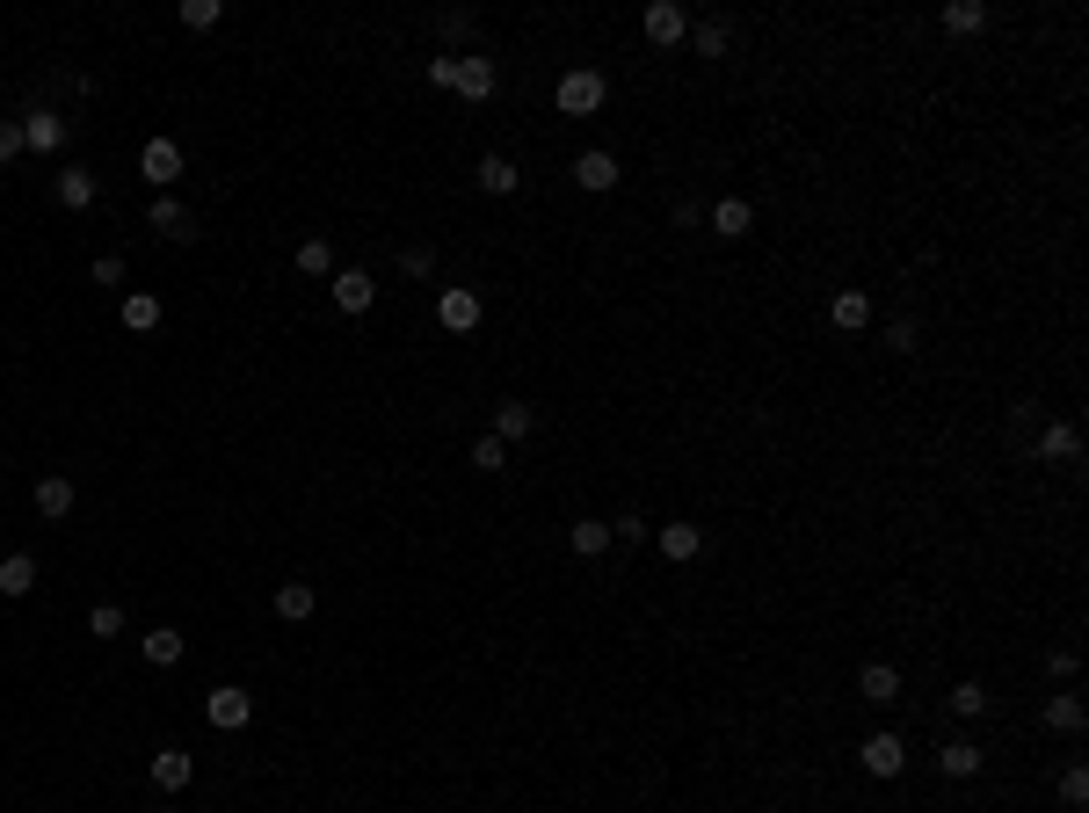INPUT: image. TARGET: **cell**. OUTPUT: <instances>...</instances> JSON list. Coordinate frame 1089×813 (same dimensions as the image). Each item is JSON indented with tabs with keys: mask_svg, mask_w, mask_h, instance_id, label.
<instances>
[{
	"mask_svg": "<svg viewBox=\"0 0 1089 813\" xmlns=\"http://www.w3.org/2000/svg\"><path fill=\"white\" fill-rule=\"evenodd\" d=\"M15 124H22V153H44V160H58V153H66V139H73V124L58 117V109H44V103L22 109Z\"/></svg>",
	"mask_w": 1089,
	"mask_h": 813,
	"instance_id": "obj_1",
	"label": "cell"
},
{
	"mask_svg": "<svg viewBox=\"0 0 1089 813\" xmlns=\"http://www.w3.org/2000/svg\"><path fill=\"white\" fill-rule=\"evenodd\" d=\"M604 73H588V66H574V73H559V87H553V103H559V117H596L604 109Z\"/></svg>",
	"mask_w": 1089,
	"mask_h": 813,
	"instance_id": "obj_2",
	"label": "cell"
},
{
	"mask_svg": "<svg viewBox=\"0 0 1089 813\" xmlns=\"http://www.w3.org/2000/svg\"><path fill=\"white\" fill-rule=\"evenodd\" d=\"M204 719H211V727H218V734H241L247 719H255V697H247L241 683H218V691L204 697Z\"/></svg>",
	"mask_w": 1089,
	"mask_h": 813,
	"instance_id": "obj_3",
	"label": "cell"
},
{
	"mask_svg": "<svg viewBox=\"0 0 1089 813\" xmlns=\"http://www.w3.org/2000/svg\"><path fill=\"white\" fill-rule=\"evenodd\" d=\"M436 320H444L450 334H472V328L487 320V298L466 291V284H458V291H436Z\"/></svg>",
	"mask_w": 1089,
	"mask_h": 813,
	"instance_id": "obj_4",
	"label": "cell"
},
{
	"mask_svg": "<svg viewBox=\"0 0 1089 813\" xmlns=\"http://www.w3.org/2000/svg\"><path fill=\"white\" fill-rule=\"evenodd\" d=\"M640 30H647V44H661V52H675V44L691 36V15H683L675 0H654V8L640 15Z\"/></svg>",
	"mask_w": 1089,
	"mask_h": 813,
	"instance_id": "obj_5",
	"label": "cell"
},
{
	"mask_svg": "<svg viewBox=\"0 0 1089 813\" xmlns=\"http://www.w3.org/2000/svg\"><path fill=\"white\" fill-rule=\"evenodd\" d=\"M328 291H334V306H342L349 320L378 306V284H371V269H334V277H328Z\"/></svg>",
	"mask_w": 1089,
	"mask_h": 813,
	"instance_id": "obj_6",
	"label": "cell"
},
{
	"mask_svg": "<svg viewBox=\"0 0 1089 813\" xmlns=\"http://www.w3.org/2000/svg\"><path fill=\"white\" fill-rule=\"evenodd\" d=\"M1032 450H1038V466H1075V458H1082V429H1075V421H1046Z\"/></svg>",
	"mask_w": 1089,
	"mask_h": 813,
	"instance_id": "obj_7",
	"label": "cell"
},
{
	"mask_svg": "<svg viewBox=\"0 0 1089 813\" xmlns=\"http://www.w3.org/2000/svg\"><path fill=\"white\" fill-rule=\"evenodd\" d=\"M857 756H865L872 778H900V770H908V741H900V734H865Z\"/></svg>",
	"mask_w": 1089,
	"mask_h": 813,
	"instance_id": "obj_8",
	"label": "cell"
},
{
	"mask_svg": "<svg viewBox=\"0 0 1089 813\" xmlns=\"http://www.w3.org/2000/svg\"><path fill=\"white\" fill-rule=\"evenodd\" d=\"M139 174L153 182V190H174V174H182V146H174V139H146Z\"/></svg>",
	"mask_w": 1089,
	"mask_h": 813,
	"instance_id": "obj_9",
	"label": "cell"
},
{
	"mask_svg": "<svg viewBox=\"0 0 1089 813\" xmlns=\"http://www.w3.org/2000/svg\"><path fill=\"white\" fill-rule=\"evenodd\" d=\"M494 87H502L494 58H458V81H450V95H466V103H487Z\"/></svg>",
	"mask_w": 1089,
	"mask_h": 813,
	"instance_id": "obj_10",
	"label": "cell"
},
{
	"mask_svg": "<svg viewBox=\"0 0 1089 813\" xmlns=\"http://www.w3.org/2000/svg\"><path fill=\"white\" fill-rule=\"evenodd\" d=\"M472 182H480L487 196H516L523 190V174H516V160H509V153H487L480 168H472Z\"/></svg>",
	"mask_w": 1089,
	"mask_h": 813,
	"instance_id": "obj_11",
	"label": "cell"
},
{
	"mask_svg": "<svg viewBox=\"0 0 1089 813\" xmlns=\"http://www.w3.org/2000/svg\"><path fill=\"white\" fill-rule=\"evenodd\" d=\"M857 691H865L872 705H900V668L894 661H865V668H857Z\"/></svg>",
	"mask_w": 1089,
	"mask_h": 813,
	"instance_id": "obj_12",
	"label": "cell"
},
{
	"mask_svg": "<svg viewBox=\"0 0 1089 813\" xmlns=\"http://www.w3.org/2000/svg\"><path fill=\"white\" fill-rule=\"evenodd\" d=\"M574 182H581L588 196H604V190H618V160L604 153V146H596V153H581L574 160Z\"/></svg>",
	"mask_w": 1089,
	"mask_h": 813,
	"instance_id": "obj_13",
	"label": "cell"
},
{
	"mask_svg": "<svg viewBox=\"0 0 1089 813\" xmlns=\"http://www.w3.org/2000/svg\"><path fill=\"white\" fill-rule=\"evenodd\" d=\"M748 225H756V204H748V196H719V204H712V233H719V240H741Z\"/></svg>",
	"mask_w": 1089,
	"mask_h": 813,
	"instance_id": "obj_14",
	"label": "cell"
},
{
	"mask_svg": "<svg viewBox=\"0 0 1089 813\" xmlns=\"http://www.w3.org/2000/svg\"><path fill=\"white\" fill-rule=\"evenodd\" d=\"M190 778H196V756H190V748H160V756H153V784H160V792H182Z\"/></svg>",
	"mask_w": 1089,
	"mask_h": 813,
	"instance_id": "obj_15",
	"label": "cell"
},
{
	"mask_svg": "<svg viewBox=\"0 0 1089 813\" xmlns=\"http://www.w3.org/2000/svg\"><path fill=\"white\" fill-rule=\"evenodd\" d=\"M937 762H944V778H981V770H987V748L981 741H944V748H937Z\"/></svg>",
	"mask_w": 1089,
	"mask_h": 813,
	"instance_id": "obj_16",
	"label": "cell"
},
{
	"mask_svg": "<svg viewBox=\"0 0 1089 813\" xmlns=\"http://www.w3.org/2000/svg\"><path fill=\"white\" fill-rule=\"evenodd\" d=\"M531 429H537V407H523V399H502V407H494V443H523Z\"/></svg>",
	"mask_w": 1089,
	"mask_h": 813,
	"instance_id": "obj_17",
	"label": "cell"
},
{
	"mask_svg": "<svg viewBox=\"0 0 1089 813\" xmlns=\"http://www.w3.org/2000/svg\"><path fill=\"white\" fill-rule=\"evenodd\" d=\"M30 589H36V559H30V553H8V559H0V596H8V603H22Z\"/></svg>",
	"mask_w": 1089,
	"mask_h": 813,
	"instance_id": "obj_18",
	"label": "cell"
},
{
	"mask_svg": "<svg viewBox=\"0 0 1089 813\" xmlns=\"http://www.w3.org/2000/svg\"><path fill=\"white\" fill-rule=\"evenodd\" d=\"M153 233L160 240H196V218L174 204V196H153Z\"/></svg>",
	"mask_w": 1089,
	"mask_h": 813,
	"instance_id": "obj_19",
	"label": "cell"
},
{
	"mask_svg": "<svg viewBox=\"0 0 1089 813\" xmlns=\"http://www.w3.org/2000/svg\"><path fill=\"white\" fill-rule=\"evenodd\" d=\"M73 502H81V494H73V480H36V516H52V523H66L73 516Z\"/></svg>",
	"mask_w": 1089,
	"mask_h": 813,
	"instance_id": "obj_20",
	"label": "cell"
},
{
	"mask_svg": "<svg viewBox=\"0 0 1089 813\" xmlns=\"http://www.w3.org/2000/svg\"><path fill=\"white\" fill-rule=\"evenodd\" d=\"M146 661H153V668H174V661L190 654V640H182V632H174V624H153V632H146Z\"/></svg>",
	"mask_w": 1089,
	"mask_h": 813,
	"instance_id": "obj_21",
	"label": "cell"
},
{
	"mask_svg": "<svg viewBox=\"0 0 1089 813\" xmlns=\"http://www.w3.org/2000/svg\"><path fill=\"white\" fill-rule=\"evenodd\" d=\"M661 553H669L675 567H683V559H697V553H705V531H697V523H661Z\"/></svg>",
	"mask_w": 1089,
	"mask_h": 813,
	"instance_id": "obj_22",
	"label": "cell"
},
{
	"mask_svg": "<svg viewBox=\"0 0 1089 813\" xmlns=\"http://www.w3.org/2000/svg\"><path fill=\"white\" fill-rule=\"evenodd\" d=\"M829 320L843 334H857V328H872V298L865 291H835V306H829Z\"/></svg>",
	"mask_w": 1089,
	"mask_h": 813,
	"instance_id": "obj_23",
	"label": "cell"
},
{
	"mask_svg": "<svg viewBox=\"0 0 1089 813\" xmlns=\"http://www.w3.org/2000/svg\"><path fill=\"white\" fill-rule=\"evenodd\" d=\"M567 545H574V559H604V553H610V523L581 516V523L567 531Z\"/></svg>",
	"mask_w": 1089,
	"mask_h": 813,
	"instance_id": "obj_24",
	"label": "cell"
},
{
	"mask_svg": "<svg viewBox=\"0 0 1089 813\" xmlns=\"http://www.w3.org/2000/svg\"><path fill=\"white\" fill-rule=\"evenodd\" d=\"M1046 727H1054V734H1082V727H1089V712H1082V697H1075V691H1060V697H1046Z\"/></svg>",
	"mask_w": 1089,
	"mask_h": 813,
	"instance_id": "obj_25",
	"label": "cell"
},
{
	"mask_svg": "<svg viewBox=\"0 0 1089 813\" xmlns=\"http://www.w3.org/2000/svg\"><path fill=\"white\" fill-rule=\"evenodd\" d=\"M95 204V174L87 168H58V211H87Z\"/></svg>",
	"mask_w": 1089,
	"mask_h": 813,
	"instance_id": "obj_26",
	"label": "cell"
},
{
	"mask_svg": "<svg viewBox=\"0 0 1089 813\" xmlns=\"http://www.w3.org/2000/svg\"><path fill=\"white\" fill-rule=\"evenodd\" d=\"M312 603H320V596H312V581H284V589H277V618H284V624H306Z\"/></svg>",
	"mask_w": 1089,
	"mask_h": 813,
	"instance_id": "obj_27",
	"label": "cell"
},
{
	"mask_svg": "<svg viewBox=\"0 0 1089 813\" xmlns=\"http://www.w3.org/2000/svg\"><path fill=\"white\" fill-rule=\"evenodd\" d=\"M124 328H131V334H153L160 328V298L131 291V298H124Z\"/></svg>",
	"mask_w": 1089,
	"mask_h": 813,
	"instance_id": "obj_28",
	"label": "cell"
},
{
	"mask_svg": "<svg viewBox=\"0 0 1089 813\" xmlns=\"http://www.w3.org/2000/svg\"><path fill=\"white\" fill-rule=\"evenodd\" d=\"M691 44H697V58H726L734 30H726V22H691Z\"/></svg>",
	"mask_w": 1089,
	"mask_h": 813,
	"instance_id": "obj_29",
	"label": "cell"
},
{
	"mask_svg": "<svg viewBox=\"0 0 1089 813\" xmlns=\"http://www.w3.org/2000/svg\"><path fill=\"white\" fill-rule=\"evenodd\" d=\"M298 277H334V247L328 240H298Z\"/></svg>",
	"mask_w": 1089,
	"mask_h": 813,
	"instance_id": "obj_30",
	"label": "cell"
},
{
	"mask_svg": "<svg viewBox=\"0 0 1089 813\" xmlns=\"http://www.w3.org/2000/svg\"><path fill=\"white\" fill-rule=\"evenodd\" d=\"M944 30H959V36L987 30V8H981V0H951V8H944Z\"/></svg>",
	"mask_w": 1089,
	"mask_h": 813,
	"instance_id": "obj_31",
	"label": "cell"
},
{
	"mask_svg": "<svg viewBox=\"0 0 1089 813\" xmlns=\"http://www.w3.org/2000/svg\"><path fill=\"white\" fill-rule=\"evenodd\" d=\"M174 15H182V30H211V22L225 15V0H182Z\"/></svg>",
	"mask_w": 1089,
	"mask_h": 813,
	"instance_id": "obj_32",
	"label": "cell"
},
{
	"mask_svg": "<svg viewBox=\"0 0 1089 813\" xmlns=\"http://www.w3.org/2000/svg\"><path fill=\"white\" fill-rule=\"evenodd\" d=\"M472 472H509V443L480 436V443H472Z\"/></svg>",
	"mask_w": 1089,
	"mask_h": 813,
	"instance_id": "obj_33",
	"label": "cell"
},
{
	"mask_svg": "<svg viewBox=\"0 0 1089 813\" xmlns=\"http://www.w3.org/2000/svg\"><path fill=\"white\" fill-rule=\"evenodd\" d=\"M87 632H95V640H117V632H124V610L117 603H95V610H87Z\"/></svg>",
	"mask_w": 1089,
	"mask_h": 813,
	"instance_id": "obj_34",
	"label": "cell"
},
{
	"mask_svg": "<svg viewBox=\"0 0 1089 813\" xmlns=\"http://www.w3.org/2000/svg\"><path fill=\"white\" fill-rule=\"evenodd\" d=\"M951 712H959V719H981V712H987V691H981V683H959V691H951Z\"/></svg>",
	"mask_w": 1089,
	"mask_h": 813,
	"instance_id": "obj_35",
	"label": "cell"
},
{
	"mask_svg": "<svg viewBox=\"0 0 1089 813\" xmlns=\"http://www.w3.org/2000/svg\"><path fill=\"white\" fill-rule=\"evenodd\" d=\"M399 269H407V277H436V247H399Z\"/></svg>",
	"mask_w": 1089,
	"mask_h": 813,
	"instance_id": "obj_36",
	"label": "cell"
},
{
	"mask_svg": "<svg viewBox=\"0 0 1089 813\" xmlns=\"http://www.w3.org/2000/svg\"><path fill=\"white\" fill-rule=\"evenodd\" d=\"M95 284H109V291H124V255H95Z\"/></svg>",
	"mask_w": 1089,
	"mask_h": 813,
	"instance_id": "obj_37",
	"label": "cell"
},
{
	"mask_svg": "<svg viewBox=\"0 0 1089 813\" xmlns=\"http://www.w3.org/2000/svg\"><path fill=\"white\" fill-rule=\"evenodd\" d=\"M1060 799H1068V806H1089V770H1068V778H1060Z\"/></svg>",
	"mask_w": 1089,
	"mask_h": 813,
	"instance_id": "obj_38",
	"label": "cell"
},
{
	"mask_svg": "<svg viewBox=\"0 0 1089 813\" xmlns=\"http://www.w3.org/2000/svg\"><path fill=\"white\" fill-rule=\"evenodd\" d=\"M15 153H22V124H15V117H0V168H8Z\"/></svg>",
	"mask_w": 1089,
	"mask_h": 813,
	"instance_id": "obj_39",
	"label": "cell"
},
{
	"mask_svg": "<svg viewBox=\"0 0 1089 813\" xmlns=\"http://www.w3.org/2000/svg\"><path fill=\"white\" fill-rule=\"evenodd\" d=\"M1046 668H1054V683H1075V654H1068V646H1054V654H1046Z\"/></svg>",
	"mask_w": 1089,
	"mask_h": 813,
	"instance_id": "obj_40",
	"label": "cell"
},
{
	"mask_svg": "<svg viewBox=\"0 0 1089 813\" xmlns=\"http://www.w3.org/2000/svg\"><path fill=\"white\" fill-rule=\"evenodd\" d=\"M886 349H916V320H894V328H886Z\"/></svg>",
	"mask_w": 1089,
	"mask_h": 813,
	"instance_id": "obj_41",
	"label": "cell"
}]
</instances>
